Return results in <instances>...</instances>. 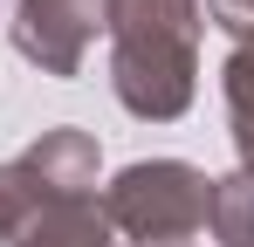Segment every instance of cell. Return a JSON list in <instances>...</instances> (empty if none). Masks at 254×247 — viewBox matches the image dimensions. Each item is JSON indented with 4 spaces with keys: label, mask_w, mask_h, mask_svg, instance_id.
Segmentation results:
<instances>
[{
    "label": "cell",
    "mask_w": 254,
    "mask_h": 247,
    "mask_svg": "<svg viewBox=\"0 0 254 247\" xmlns=\"http://www.w3.org/2000/svg\"><path fill=\"white\" fill-rule=\"evenodd\" d=\"M199 0H103L110 35V89L130 117L172 124L192 110L199 89Z\"/></svg>",
    "instance_id": "1"
},
{
    "label": "cell",
    "mask_w": 254,
    "mask_h": 247,
    "mask_svg": "<svg viewBox=\"0 0 254 247\" xmlns=\"http://www.w3.org/2000/svg\"><path fill=\"white\" fill-rule=\"evenodd\" d=\"M213 185L199 165L186 158H137L124 165L110 185H103V220L110 234H124L130 247H151V241H192L213 227Z\"/></svg>",
    "instance_id": "2"
},
{
    "label": "cell",
    "mask_w": 254,
    "mask_h": 247,
    "mask_svg": "<svg viewBox=\"0 0 254 247\" xmlns=\"http://www.w3.org/2000/svg\"><path fill=\"white\" fill-rule=\"evenodd\" d=\"M96 35H103V0H21L14 7V48L42 76H83V55Z\"/></svg>",
    "instance_id": "3"
},
{
    "label": "cell",
    "mask_w": 254,
    "mask_h": 247,
    "mask_svg": "<svg viewBox=\"0 0 254 247\" xmlns=\"http://www.w3.org/2000/svg\"><path fill=\"white\" fill-rule=\"evenodd\" d=\"M7 247H124V241L110 234L103 206L89 192V199H55V206H42V213H28V227Z\"/></svg>",
    "instance_id": "4"
},
{
    "label": "cell",
    "mask_w": 254,
    "mask_h": 247,
    "mask_svg": "<svg viewBox=\"0 0 254 247\" xmlns=\"http://www.w3.org/2000/svg\"><path fill=\"white\" fill-rule=\"evenodd\" d=\"M220 89H227V124H234L241 172H254V41H234V55L220 69Z\"/></svg>",
    "instance_id": "5"
},
{
    "label": "cell",
    "mask_w": 254,
    "mask_h": 247,
    "mask_svg": "<svg viewBox=\"0 0 254 247\" xmlns=\"http://www.w3.org/2000/svg\"><path fill=\"white\" fill-rule=\"evenodd\" d=\"M213 234L220 247H254V172H234L213 185Z\"/></svg>",
    "instance_id": "6"
},
{
    "label": "cell",
    "mask_w": 254,
    "mask_h": 247,
    "mask_svg": "<svg viewBox=\"0 0 254 247\" xmlns=\"http://www.w3.org/2000/svg\"><path fill=\"white\" fill-rule=\"evenodd\" d=\"M206 14H213L234 41H254V0H206Z\"/></svg>",
    "instance_id": "7"
},
{
    "label": "cell",
    "mask_w": 254,
    "mask_h": 247,
    "mask_svg": "<svg viewBox=\"0 0 254 247\" xmlns=\"http://www.w3.org/2000/svg\"><path fill=\"white\" fill-rule=\"evenodd\" d=\"M151 247H192V241H151Z\"/></svg>",
    "instance_id": "8"
}]
</instances>
